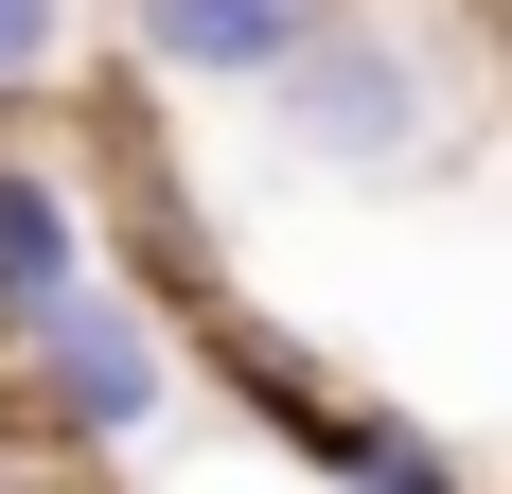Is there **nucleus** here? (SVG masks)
I'll list each match as a JSON object with an SVG mask.
<instances>
[{"instance_id":"obj_1","label":"nucleus","mask_w":512,"mask_h":494,"mask_svg":"<svg viewBox=\"0 0 512 494\" xmlns=\"http://www.w3.org/2000/svg\"><path fill=\"white\" fill-rule=\"evenodd\" d=\"M265 124H283V159H318V177H424V159H460V124H477V36L424 18V0H336L283 71H265Z\"/></svg>"},{"instance_id":"obj_2","label":"nucleus","mask_w":512,"mask_h":494,"mask_svg":"<svg viewBox=\"0 0 512 494\" xmlns=\"http://www.w3.org/2000/svg\"><path fill=\"white\" fill-rule=\"evenodd\" d=\"M18 389H36V424L53 442H124L159 406V318L124 283H89V300H53L36 336H18Z\"/></svg>"},{"instance_id":"obj_3","label":"nucleus","mask_w":512,"mask_h":494,"mask_svg":"<svg viewBox=\"0 0 512 494\" xmlns=\"http://www.w3.org/2000/svg\"><path fill=\"white\" fill-rule=\"evenodd\" d=\"M318 18H336V0H124L142 71H177V89H265Z\"/></svg>"},{"instance_id":"obj_4","label":"nucleus","mask_w":512,"mask_h":494,"mask_svg":"<svg viewBox=\"0 0 512 494\" xmlns=\"http://www.w3.org/2000/svg\"><path fill=\"white\" fill-rule=\"evenodd\" d=\"M89 212H71V177H36V159H0V336H36L53 300H89Z\"/></svg>"},{"instance_id":"obj_5","label":"nucleus","mask_w":512,"mask_h":494,"mask_svg":"<svg viewBox=\"0 0 512 494\" xmlns=\"http://www.w3.org/2000/svg\"><path fill=\"white\" fill-rule=\"evenodd\" d=\"M53 36H71V0H0V89H36Z\"/></svg>"}]
</instances>
